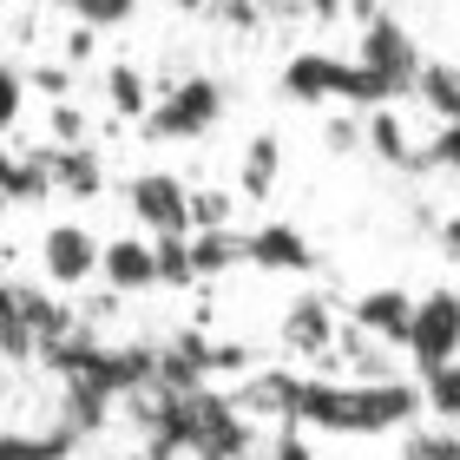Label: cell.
<instances>
[{"instance_id": "cell-3", "label": "cell", "mask_w": 460, "mask_h": 460, "mask_svg": "<svg viewBox=\"0 0 460 460\" xmlns=\"http://www.w3.org/2000/svg\"><path fill=\"white\" fill-rule=\"evenodd\" d=\"M355 66L375 73L388 93H402L414 86V73H421V47H414V33L402 27V20H388V13H368V27H362V53H355Z\"/></svg>"}, {"instance_id": "cell-22", "label": "cell", "mask_w": 460, "mask_h": 460, "mask_svg": "<svg viewBox=\"0 0 460 460\" xmlns=\"http://www.w3.org/2000/svg\"><path fill=\"white\" fill-rule=\"evenodd\" d=\"M66 7L79 13V27H125V20H132V7H138V0H66Z\"/></svg>"}, {"instance_id": "cell-16", "label": "cell", "mask_w": 460, "mask_h": 460, "mask_svg": "<svg viewBox=\"0 0 460 460\" xmlns=\"http://www.w3.org/2000/svg\"><path fill=\"white\" fill-rule=\"evenodd\" d=\"M277 172H283V138L277 132H257L243 145V191L263 204L270 191H277Z\"/></svg>"}, {"instance_id": "cell-15", "label": "cell", "mask_w": 460, "mask_h": 460, "mask_svg": "<svg viewBox=\"0 0 460 460\" xmlns=\"http://www.w3.org/2000/svg\"><path fill=\"white\" fill-rule=\"evenodd\" d=\"M86 434L73 428H53V434H20V428H0V460H66Z\"/></svg>"}, {"instance_id": "cell-28", "label": "cell", "mask_w": 460, "mask_h": 460, "mask_svg": "<svg viewBox=\"0 0 460 460\" xmlns=\"http://www.w3.org/2000/svg\"><path fill=\"white\" fill-rule=\"evenodd\" d=\"M329 7H342V0H329Z\"/></svg>"}, {"instance_id": "cell-18", "label": "cell", "mask_w": 460, "mask_h": 460, "mask_svg": "<svg viewBox=\"0 0 460 460\" xmlns=\"http://www.w3.org/2000/svg\"><path fill=\"white\" fill-rule=\"evenodd\" d=\"M414 402H428V408H434V421H447V428H454V408H460V368H454V362L421 368V375H414Z\"/></svg>"}, {"instance_id": "cell-5", "label": "cell", "mask_w": 460, "mask_h": 460, "mask_svg": "<svg viewBox=\"0 0 460 460\" xmlns=\"http://www.w3.org/2000/svg\"><path fill=\"white\" fill-rule=\"evenodd\" d=\"M243 263L270 270V277H309V270H323L316 243H309L289 217H263L257 230H243Z\"/></svg>"}, {"instance_id": "cell-10", "label": "cell", "mask_w": 460, "mask_h": 460, "mask_svg": "<svg viewBox=\"0 0 460 460\" xmlns=\"http://www.w3.org/2000/svg\"><path fill=\"white\" fill-rule=\"evenodd\" d=\"M408 309H414L408 289H368V296L349 303V329H355V336H368V342H394V349H402Z\"/></svg>"}, {"instance_id": "cell-8", "label": "cell", "mask_w": 460, "mask_h": 460, "mask_svg": "<svg viewBox=\"0 0 460 460\" xmlns=\"http://www.w3.org/2000/svg\"><path fill=\"white\" fill-rule=\"evenodd\" d=\"M342 342V329H336V309H329V296H316V289H303V296H289L283 309V349H296V355H329Z\"/></svg>"}, {"instance_id": "cell-24", "label": "cell", "mask_w": 460, "mask_h": 460, "mask_svg": "<svg viewBox=\"0 0 460 460\" xmlns=\"http://www.w3.org/2000/svg\"><path fill=\"white\" fill-rule=\"evenodd\" d=\"M408 460H460V447H454V428H447V421L421 428V434L408 441Z\"/></svg>"}, {"instance_id": "cell-11", "label": "cell", "mask_w": 460, "mask_h": 460, "mask_svg": "<svg viewBox=\"0 0 460 460\" xmlns=\"http://www.w3.org/2000/svg\"><path fill=\"white\" fill-rule=\"evenodd\" d=\"M99 277H106L119 296H138V289H158V263H152V243L145 237H119V243H99Z\"/></svg>"}, {"instance_id": "cell-12", "label": "cell", "mask_w": 460, "mask_h": 460, "mask_svg": "<svg viewBox=\"0 0 460 460\" xmlns=\"http://www.w3.org/2000/svg\"><path fill=\"white\" fill-rule=\"evenodd\" d=\"M184 263H191V277L237 270L243 263V230H191V237H184Z\"/></svg>"}, {"instance_id": "cell-23", "label": "cell", "mask_w": 460, "mask_h": 460, "mask_svg": "<svg viewBox=\"0 0 460 460\" xmlns=\"http://www.w3.org/2000/svg\"><path fill=\"white\" fill-rule=\"evenodd\" d=\"M20 106H27V73H20V66H7V59H0V138L13 132V119H20Z\"/></svg>"}, {"instance_id": "cell-29", "label": "cell", "mask_w": 460, "mask_h": 460, "mask_svg": "<svg viewBox=\"0 0 460 460\" xmlns=\"http://www.w3.org/2000/svg\"><path fill=\"white\" fill-rule=\"evenodd\" d=\"M217 7H230V0H217Z\"/></svg>"}, {"instance_id": "cell-26", "label": "cell", "mask_w": 460, "mask_h": 460, "mask_svg": "<svg viewBox=\"0 0 460 460\" xmlns=\"http://www.w3.org/2000/svg\"><path fill=\"white\" fill-rule=\"evenodd\" d=\"M323 138H329V152H355V145H362V119H355V112H336Z\"/></svg>"}, {"instance_id": "cell-7", "label": "cell", "mask_w": 460, "mask_h": 460, "mask_svg": "<svg viewBox=\"0 0 460 460\" xmlns=\"http://www.w3.org/2000/svg\"><path fill=\"white\" fill-rule=\"evenodd\" d=\"M40 270H47V283H59V289H79L86 277H99V237L86 224H53L47 243H40Z\"/></svg>"}, {"instance_id": "cell-1", "label": "cell", "mask_w": 460, "mask_h": 460, "mask_svg": "<svg viewBox=\"0 0 460 460\" xmlns=\"http://www.w3.org/2000/svg\"><path fill=\"white\" fill-rule=\"evenodd\" d=\"M224 402L237 414H263L277 428H316V434H394L421 414L414 382H336V375H289V368L250 375Z\"/></svg>"}, {"instance_id": "cell-19", "label": "cell", "mask_w": 460, "mask_h": 460, "mask_svg": "<svg viewBox=\"0 0 460 460\" xmlns=\"http://www.w3.org/2000/svg\"><path fill=\"white\" fill-rule=\"evenodd\" d=\"M454 164H460V125H441L434 138H414V145H408V164H402V172L421 178V172H454Z\"/></svg>"}, {"instance_id": "cell-2", "label": "cell", "mask_w": 460, "mask_h": 460, "mask_svg": "<svg viewBox=\"0 0 460 460\" xmlns=\"http://www.w3.org/2000/svg\"><path fill=\"white\" fill-rule=\"evenodd\" d=\"M230 106V93H224V79L211 73H191V79H172V86L158 93V106H145V138H164V145H178V138H204L211 125L224 119Z\"/></svg>"}, {"instance_id": "cell-21", "label": "cell", "mask_w": 460, "mask_h": 460, "mask_svg": "<svg viewBox=\"0 0 460 460\" xmlns=\"http://www.w3.org/2000/svg\"><path fill=\"white\" fill-rule=\"evenodd\" d=\"M184 217H191V230H230V217H237V198L217 191V184L184 191Z\"/></svg>"}, {"instance_id": "cell-25", "label": "cell", "mask_w": 460, "mask_h": 460, "mask_svg": "<svg viewBox=\"0 0 460 460\" xmlns=\"http://www.w3.org/2000/svg\"><path fill=\"white\" fill-rule=\"evenodd\" d=\"M53 145H59V152H66V145H86V112H79L73 99L53 106Z\"/></svg>"}, {"instance_id": "cell-14", "label": "cell", "mask_w": 460, "mask_h": 460, "mask_svg": "<svg viewBox=\"0 0 460 460\" xmlns=\"http://www.w3.org/2000/svg\"><path fill=\"white\" fill-rule=\"evenodd\" d=\"M408 99H421V106L441 119V125H460V93H454V66H447V59H421V73H414Z\"/></svg>"}, {"instance_id": "cell-27", "label": "cell", "mask_w": 460, "mask_h": 460, "mask_svg": "<svg viewBox=\"0 0 460 460\" xmlns=\"http://www.w3.org/2000/svg\"><path fill=\"white\" fill-rule=\"evenodd\" d=\"M33 86L59 106V99H66V86H73V73H66V66H40V73H33Z\"/></svg>"}, {"instance_id": "cell-13", "label": "cell", "mask_w": 460, "mask_h": 460, "mask_svg": "<svg viewBox=\"0 0 460 460\" xmlns=\"http://www.w3.org/2000/svg\"><path fill=\"white\" fill-rule=\"evenodd\" d=\"M47 172H53V191H73V198H99V191H106V164H99L86 145H66V152L53 145Z\"/></svg>"}, {"instance_id": "cell-4", "label": "cell", "mask_w": 460, "mask_h": 460, "mask_svg": "<svg viewBox=\"0 0 460 460\" xmlns=\"http://www.w3.org/2000/svg\"><path fill=\"white\" fill-rule=\"evenodd\" d=\"M402 349H408L421 368L454 362V355H460V303H454V289H428V296L408 309V336H402Z\"/></svg>"}, {"instance_id": "cell-6", "label": "cell", "mask_w": 460, "mask_h": 460, "mask_svg": "<svg viewBox=\"0 0 460 460\" xmlns=\"http://www.w3.org/2000/svg\"><path fill=\"white\" fill-rule=\"evenodd\" d=\"M125 198H132V217L152 230V243H164V237H191V217H184V184H178L172 172H138Z\"/></svg>"}, {"instance_id": "cell-20", "label": "cell", "mask_w": 460, "mask_h": 460, "mask_svg": "<svg viewBox=\"0 0 460 460\" xmlns=\"http://www.w3.org/2000/svg\"><path fill=\"white\" fill-rule=\"evenodd\" d=\"M362 138H368L388 164H408V145H414V138H408V125H402V112H394V106L368 112V119H362Z\"/></svg>"}, {"instance_id": "cell-17", "label": "cell", "mask_w": 460, "mask_h": 460, "mask_svg": "<svg viewBox=\"0 0 460 460\" xmlns=\"http://www.w3.org/2000/svg\"><path fill=\"white\" fill-rule=\"evenodd\" d=\"M106 106L119 119H145V106H152V86H145V73L132 66V59H112L106 66Z\"/></svg>"}, {"instance_id": "cell-9", "label": "cell", "mask_w": 460, "mask_h": 460, "mask_svg": "<svg viewBox=\"0 0 460 460\" xmlns=\"http://www.w3.org/2000/svg\"><path fill=\"white\" fill-rule=\"evenodd\" d=\"M342 66L349 59L336 53H289L283 59V99H296V106H336L342 99Z\"/></svg>"}]
</instances>
